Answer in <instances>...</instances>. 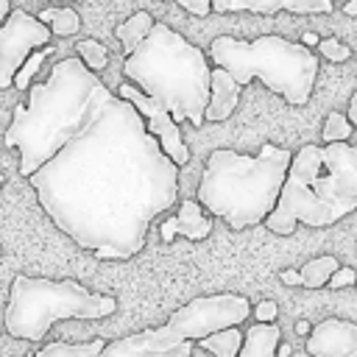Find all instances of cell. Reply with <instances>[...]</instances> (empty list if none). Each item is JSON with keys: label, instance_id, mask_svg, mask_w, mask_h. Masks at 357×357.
Listing matches in <instances>:
<instances>
[{"label": "cell", "instance_id": "4", "mask_svg": "<svg viewBox=\"0 0 357 357\" xmlns=\"http://www.w3.org/2000/svg\"><path fill=\"white\" fill-rule=\"evenodd\" d=\"M290 159L293 153L273 142H265L257 156L218 148L206 156L198 181V201L231 229L265 223L279 201Z\"/></svg>", "mask_w": 357, "mask_h": 357}, {"label": "cell", "instance_id": "16", "mask_svg": "<svg viewBox=\"0 0 357 357\" xmlns=\"http://www.w3.org/2000/svg\"><path fill=\"white\" fill-rule=\"evenodd\" d=\"M153 14L151 11H134L128 20H123L117 28H114V36L120 39V45H123V53L128 56L148 33H151V28H153Z\"/></svg>", "mask_w": 357, "mask_h": 357}, {"label": "cell", "instance_id": "15", "mask_svg": "<svg viewBox=\"0 0 357 357\" xmlns=\"http://www.w3.org/2000/svg\"><path fill=\"white\" fill-rule=\"evenodd\" d=\"M209 231H212V220L201 206V201H181L176 212V234L187 240H204L209 237Z\"/></svg>", "mask_w": 357, "mask_h": 357}, {"label": "cell", "instance_id": "6", "mask_svg": "<svg viewBox=\"0 0 357 357\" xmlns=\"http://www.w3.org/2000/svg\"><path fill=\"white\" fill-rule=\"evenodd\" d=\"M117 298L106 293H92L75 279H45L17 273L8 290V307L3 324L11 337L42 340L56 321L84 318L98 321L114 315Z\"/></svg>", "mask_w": 357, "mask_h": 357}, {"label": "cell", "instance_id": "22", "mask_svg": "<svg viewBox=\"0 0 357 357\" xmlns=\"http://www.w3.org/2000/svg\"><path fill=\"white\" fill-rule=\"evenodd\" d=\"M75 56L95 73H100L106 64H109V50L98 42V39H78L75 45Z\"/></svg>", "mask_w": 357, "mask_h": 357}, {"label": "cell", "instance_id": "12", "mask_svg": "<svg viewBox=\"0 0 357 357\" xmlns=\"http://www.w3.org/2000/svg\"><path fill=\"white\" fill-rule=\"evenodd\" d=\"M335 0H212V11L229 14V11H254V14H276V11H293V14H329Z\"/></svg>", "mask_w": 357, "mask_h": 357}, {"label": "cell", "instance_id": "14", "mask_svg": "<svg viewBox=\"0 0 357 357\" xmlns=\"http://www.w3.org/2000/svg\"><path fill=\"white\" fill-rule=\"evenodd\" d=\"M279 343H282V329L276 326V321H257L245 332L237 357H276Z\"/></svg>", "mask_w": 357, "mask_h": 357}, {"label": "cell", "instance_id": "36", "mask_svg": "<svg viewBox=\"0 0 357 357\" xmlns=\"http://www.w3.org/2000/svg\"><path fill=\"white\" fill-rule=\"evenodd\" d=\"M3 184H6V176H3V173H0V190H3Z\"/></svg>", "mask_w": 357, "mask_h": 357}, {"label": "cell", "instance_id": "27", "mask_svg": "<svg viewBox=\"0 0 357 357\" xmlns=\"http://www.w3.org/2000/svg\"><path fill=\"white\" fill-rule=\"evenodd\" d=\"M251 315H257V321H276V315H279V312H276V301H271V298L259 301Z\"/></svg>", "mask_w": 357, "mask_h": 357}, {"label": "cell", "instance_id": "29", "mask_svg": "<svg viewBox=\"0 0 357 357\" xmlns=\"http://www.w3.org/2000/svg\"><path fill=\"white\" fill-rule=\"evenodd\" d=\"M284 284H301V271H282Z\"/></svg>", "mask_w": 357, "mask_h": 357}, {"label": "cell", "instance_id": "3", "mask_svg": "<svg viewBox=\"0 0 357 357\" xmlns=\"http://www.w3.org/2000/svg\"><path fill=\"white\" fill-rule=\"evenodd\" d=\"M123 75L145 95L156 98L176 123H206L204 109L209 103L212 81L209 56L170 25L153 22L151 33L126 56Z\"/></svg>", "mask_w": 357, "mask_h": 357}, {"label": "cell", "instance_id": "7", "mask_svg": "<svg viewBox=\"0 0 357 357\" xmlns=\"http://www.w3.org/2000/svg\"><path fill=\"white\" fill-rule=\"evenodd\" d=\"M251 315V304L237 293L198 296L170 312V318L156 326V337L162 346H178L181 340H198L226 326H240Z\"/></svg>", "mask_w": 357, "mask_h": 357}, {"label": "cell", "instance_id": "13", "mask_svg": "<svg viewBox=\"0 0 357 357\" xmlns=\"http://www.w3.org/2000/svg\"><path fill=\"white\" fill-rule=\"evenodd\" d=\"M240 84L234 81V75L223 67H212V81H209V103L204 109V120L206 123H220L226 120L240 100Z\"/></svg>", "mask_w": 357, "mask_h": 357}, {"label": "cell", "instance_id": "28", "mask_svg": "<svg viewBox=\"0 0 357 357\" xmlns=\"http://www.w3.org/2000/svg\"><path fill=\"white\" fill-rule=\"evenodd\" d=\"M159 234H162V240H165V243H170V240L176 237V215H173V218H167L165 223H159Z\"/></svg>", "mask_w": 357, "mask_h": 357}, {"label": "cell", "instance_id": "8", "mask_svg": "<svg viewBox=\"0 0 357 357\" xmlns=\"http://www.w3.org/2000/svg\"><path fill=\"white\" fill-rule=\"evenodd\" d=\"M53 36L50 25H45L39 17L11 8L8 17L0 22V89L14 86V75L22 67V61L42 45H47Z\"/></svg>", "mask_w": 357, "mask_h": 357}, {"label": "cell", "instance_id": "35", "mask_svg": "<svg viewBox=\"0 0 357 357\" xmlns=\"http://www.w3.org/2000/svg\"><path fill=\"white\" fill-rule=\"evenodd\" d=\"M290 354V346L287 343H279V349H276V357H287Z\"/></svg>", "mask_w": 357, "mask_h": 357}, {"label": "cell", "instance_id": "1", "mask_svg": "<svg viewBox=\"0 0 357 357\" xmlns=\"http://www.w3.org/2000/svg\"><path fill=\"white\" fill-rule=\"evenodd\" d=\"M3 142L20 151V176L56 229L98 259L139 254L156 215L178 201V165L78 56L28 86Z\"/></svg>", "mask_w": 357, "mask_h": 357}, {"label": "cell", "instance_id": "32", "mask_svg": "<svg viewBox=\"0 0 357 357\" xmlns=\"http://www.w3.org/2000/svg\"><path fill=\"white\" fill-rule=\"evenodd\" d=\"M343 14H349V17H357V0H349V3L343 6Z\"/></svg>", "mask_w": 357, "mask_h": 357}, {"label": "cell", "instance_id": "25", "mask_svg": "<svg viewBox=\"0 0 357 357\" xmlns=\"http://www.w3.org/2000/svg\"><path fill=\"white\" fill-rule=\"evenodd\" d=\"M354 282H357V273H354L351 268H337V271L329 276V287H332V290L349 287V284H354Z\"/></svg>", "mask_w": 357, "mask_h": 357}, {"label": "cell", "instance_id": "24", "mask_svg": "<svg viewBox=\"0 0 357 357\" xmlns=\"http://www.w3.org/2000/svg\"><path fill=\"white\" fill-rule=\"evenodd\" d=\"M318 53H321L324 59H329V61H346V59L351 56L349 45H343V42H340V39H335V36L321 39V42H318Z\"/></svg>", "mask_w": 357, "mask_h": 357}, {"label": "cell", "instance_id": "31", "mask_svg": "<svg viewBox=\"0 0 357 357\" xmlns=\"http://www.w3.org/2000/svg\"><path fill=\"white\" fill-rule=\"evenodd\" d=\"M301 42H304L307 47H312V45L318 47V42H321V36H318V33H312V31H307V33H301Z\"/></svg>", "mask_w": 357, "mask_h": 357}, {"label": "cell", "instance_id": "34", "mask_svg": "<svg viewBox=\"0 0 357 357\" xmlns=\"http://www.w3.org/2000/svg\"><path fill=\"white\" fill-rule=\"evenodd\" d=\"M296 332H298V335H310V324H307V321H298V324H296Z\"/></svg>", "mask_w": 357, "mask_h": 357}, {"label": "cell", "instance_id": "17", "mask_svg": "<svg viewBox=\"0 0 357 357\" xmlns=\"http://www.w3.org/2000/svg\"><path fill=\"white\" fill-rule=\"evenodd\" d=\"M243 337H245V332H240L237 326H226V329H218L212 335L198 337L195 346L215 354V357H237L240 346H243Z\"/></svg>", "mask_w": 357, "mask_h": 357}, {"label": "cell", "instance_id": "5", "mask_svg": "<svg viewBox=\"0 0 357 357\" xmlns=\"http://www.w3.org/2000/svg\"><path fill=\"white\" fill-rule=\"evenodd\" d=\"M206 56L212 64L229 70L240 86L262 81L290 106H304L310 100L318 75V56L304 42H290L273 33L251 42L237 36H215Z\"/></svg>", "mask_w": 357, "mask_h": 357}, {"label": "cell", "instance_id": "30", "mask_svg": "<svg viewBox=\"0 0 357 357\" xmlns=\"http://www.w3.org/2000/svg\"><path fill=\"white\" fill-rule=\"evenodd\" d=\"M349 120H351V126L357 128V92H354L351 100H349Z\"/></svg>", "mask_w": 357, "mask_h": 357}, {"label": "cell", "instance_id": "26", "mask_svg": "<svg viewBox=\"0 0 357 357\" xmlns=\"http://www.w3.org/2000/svg\"><path fill=\"white\" fill-rule=\"evenodd\" d=\"M178 6L195 17H206L212 14V0H178Z\"/></svg>", "mask_w": 357, "mask_h": 357}, {"label": "cell", "instance_id": "37", "mask_svg": "<svg viewBox=\"0 0 357 357\" xmlns=\"http://www.w3.org/2000/svg\"><path fill=\"white\" fill-rule=\"evenodd\" d=\"M0 254H3V245H0Z\"/></svg>", "mask_w": 357, "mask_h": 357}, {"label": "cell", "instance_id": "10", "mask_svg": "<svg viewBox=\"0 0 357 357\" xmlns=\"http://www.w3.org/2000/svg\"><path fill=\"white\" fill-rule=\"evenodd\" d=\"M310 357H357V324L346 318H324L307 335Z\"/></svg>", "mask_w": 357, "mask_h": 357}, {"label": "cell", "instance_id": "2", "mask_svg": "<svg viewBox=\"0 0 357 357\" xmlns=\"http://www.w3.org/2000/svg\"><path fill=\"white\" fill-rule=\"evenodd\" d=\"M351 212H357V148L349 142H310L293 153L265 226L273 234H290L298 223L324 229Z\"/></svg>", "mask_w": 357, "mask_h": 357}, {"label": "cell", "instance_id": "9", "mask_svg": "<svg viewBox=\"0 0 357 357\" xmlns=\"http://www.w3.org/2000/svg\"><path fill=\"white\" fill-rule=\"evenodd\" d=\"M117 95L126 98V100H131V103L137 106V112L145 117L148 131L159 139V145L165 148V153H167L178 167L190 162V148L184 145V137H181V131H178V123L173 120V114H170L156 98L145 95V92H142L137 84H131V81H123V84L117 86Z\"/></svg>", "mask_w": 357, "mask_h": 357}, {"label": "cell", "instance_id": "19", "mask_svg": "<svg viewBox=\"0 0 357 357\" xmlns=\"http://www.w3.org/2000/svg\"><path fill=\"white\" fill-rule=\"evenodd\" d=\"M337 268H340L337 259L329 257V254L310 259V262L301 268V287H307V290H321L324 284H329V276H332Z\"/></svg>", "mask_w": 357, "mask_h": 357}, {"label": "cell", "instance_id": "23", "mask_svg": "<svg viewBox=\"0 0 357 357\" xmlns=\"http://www.w3.org/2000/svg\"><path fill=\"white\" fill-rule=\"evenodd\" d=\"M351 131H354V126H351L349 114H343V112H329L326 120H324L321 137H324V142H346V139L351 137Z\"/></svg>", "mask_w": 357, "mask_h": 357}, {"label": "cell", "instance_id": "21", "mask_svg": "<svg viewBox=\"0 0 357 357\" xmlns=\"http://www.w3.org/2000/svg\"><path fill=\"white\" fill-rule=\"evenodd\" d=\"M47 56H53V45H42V47H36V50L22 61V67L17 70V75H14V89L28 92V86H31L33 75L39 73V67H42V61H45Z\"/></svg>", "mask_w": 357, "mask_h": 357}, {"label": "cell", "instance_id": "11", "mask_svg": "<svg viewBox=\"0 0 357 357\" xmlns=\"http://www.w3.org/2000/svg\"><path fill=\"white\" fill-rule=\"evenodd\" d=\"M192 349L195 340H181L178 346H162L156 329H142L137 335L106 340V346L95 357H190Z\"/></svg>", "mask_w": 357, "mask_h": 357}, {"label": "cell", "instance_id": "33", "mask_svg": "<svg viewBox=\"0 0 357 357\" xmlns=\"http://www.w3.org/2000/svg\"><path fill=\"white\" fill-rule=\"evenodd\" d=\"M8 11H11V3L8 0H0V22L8 17Z\"/></svg>", "mask_w": 357, "mask_h": 357}, {"label": "cell", "instance_id": "18", "mask_svg": "<svg viewBox=\"0 0 357 357\" xmlns=\"http://www.w3.org/2000/svg\"><path fill=\"white\" fill-rule=\"evenodd\" d=\"M103 346H106L103 337H92V340H86V343H61V340H56V343L42 346V349H39L36 354H31V357H95Z\"/></svg>", "mask_w": 357, "mask_h": 357}, {"label": "cell", "instance_id": "20", "mask_svg": "<svg viewBox=\"0 0 357 357\" xmlns=\"http://www.w3.org/2000/svg\"><path fill=\"white\" fill-rule=\"evenodd\" d=\"M45 25H50V31L56 36H73L81 31V17L75 8H45L36 14Z\"/></svg>", "mask_w": 357, "mask_h": 357}]
</instances>
